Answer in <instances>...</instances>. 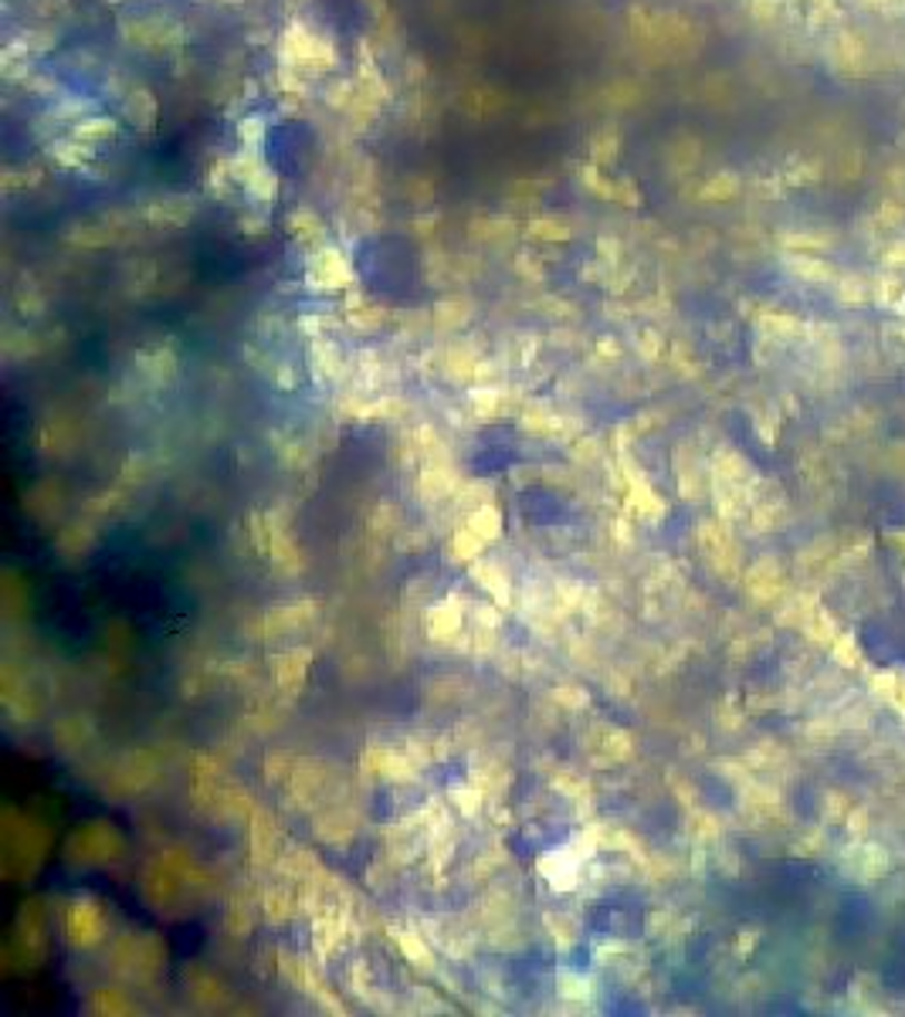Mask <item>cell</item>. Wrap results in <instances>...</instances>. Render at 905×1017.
<instances>
[{"label": "cell", "instance_id": "cell-1", "mask_svg": "<svg viewBox=\"0 0 905 1017\" xmlns=\"http://www.w3.org/2000/svg\"><path fill=\"white\" fill-rule=\"evenodd\" d=\"M469 530L479 533L482 540L495 536V533H499V513H495V509H482V513H479L475 520H469Z\"/></svg>", "mask_w": 905, "mask_h": 1017}]
</instances>
